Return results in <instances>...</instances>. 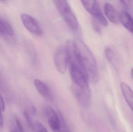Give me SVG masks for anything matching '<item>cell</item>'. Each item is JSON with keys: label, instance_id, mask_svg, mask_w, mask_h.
Wrapping results in <instances>:
<instances>
[{"label": "cell", "instance_id": "1", "mask_svg": "<svg viewBox=\"0 0 133 132\" xmlns=\"http://www.w3.org/2000/svg\"><path fill=\"white\" fill-rule=\"evenodd\" d=\"M77 63L83 71L88 81L94 83L99 79L97 65L95 58L86 44L80 40L73 42Z\"/></svg>", "mask_w": 133, "mask_h": 132}, {"label": "cell", "instance_id": "2", "mask_svg": "<svg viewBox=\"0 0 133 132\" xmlns=\"http://www.w3.org/2000/svg\"><path fill=\"white\" fill-rule=\"evenodd\" d=\"M54 3L60 14L69 28L76 29L78 27L77 18L66 1H54Z\"/></svg>", "mask_w": 133, "mask_h": 132}, {"label": "cell", "instance_id": "3", "mask_svg": "<svg viewBox=\"0 0 133 132\" xmlns=\"http://www.w3.org/2000/svg\"><path fill=\"white\" fill-rule=\"evenodd\" d=\"M68 65L72 84L80 88H89L88 80L79 65L75 62L69 63Z\"/></svg>", "mask_w": 133, "mask_h": 132}, {"label": "cell", "instance_id": "4", "mask_svg": "<svg viewBox=\"0 0 133 132\" xmlns=\"http://www.w3.org/2000/svg\"><path fill=\"white\" fill-rule=\"evenodd\" d=\"M55 64L60 73H64L68 65V56L66 46H61L58 48L54 55Z\"/></svg>", "mask_w": 133, "mask_h": 132}, {"label": "cell", "instance_id": "5", "mask_svg": "<svg viewBox=\"0 0 133 132\" xmlns=\"http://www.w3.org/2000/svg\"><path fill=\"white\" fill-rule=\"evenodd\" d=\"M23 24L30 33L36 36L41 35L43 30L37 21L31 15L23 13L21 15Z\"/></svg>", "mask_w": 133, "mask_h": 132}, {"label": "cell", "instance_id": "6", "mask_svg": "<svg viewBox=\"0 0 133 132\" xmlns=\"http://www.w3.org/2000/svg\"><path fill=\"white\" fill-rule=\"evenodd\" d=\"M71 90L75 97L82 106L89 107L91 102V94L90 88H80L72 84Z\"/></svg>", "mask_w": 133, "mask_h": 132}, {"label": "cell", "instance_id": "7", "mask_svg": "<svg viewBox=\"0 0 133 132\" xmlns=\"http://www.w3.org/2000/svg\"><path fill=\"white\" fill-rule=\"evenodd\" d=\"M44 111L49 126L52 131L60 129L61 127V122L58 113L49 106L45 108Z\"/></svg>", "mask_w": 133, "mask_h": 132}, {"label": "cell", "instance_id": "8", "mask_svg": "<svg viewBox=\"0 0 133 132\" xmlns=\"http://www.w3.org/2000/svg\"><path fill=\"white\" fill-rule=\"evenodd\" d=\"M34 85L39 93L47 100H52L53 97L49 88L44 83L38 79L34 80Z\"/></svg>", "mask_w": 133, "mask_h": 132}, {"label": "cell", "instance_id": "9", "mask_svg": "<svg viewBox=\"0 0 133 132\" xmlns=\"http://www.w3.org/2000/svg\"><path fill=\"white\" fill-rule=\"evenodd\" d=\"M104 11L108 18L109 21L115 24L119 22V15L113 5L109 3H106L104 5Z\"/></svg>", "mask_w": 133, "mask_h": 132}, {"label": "cell", "instance_id": "10", "mask_svg": "<svg viewBox=\"0 0 133 132\" xmlns=\"http://www.w3.org/2000/svg\"><path fill=\"white\" fill-rule=\"evenodd\" d=\"M121 88L123 97L131 110L133 111V91L131 88L124 82L121 83Z\"/></svg>", "mask_w": 133, "mask_h": 132}, {"label": "cell", "instance_id": "11", "mask_svg": "<svg viewBox=\"0 0 133 132\" xmlns=\"http://www.w3.org/2000/svg\"><path fill=\"white\" fill-rule=\"evenodd\" d=\"M119 18L123 26L133 34V17L123 11L120 13Z\"/></svg>", "mask_w": 133, "mask_h": 132}, {"label": "cell", "instance_id": "12", "mask_svg": "<svg viewBox=\"0 0 133 132\" xmlns=\"http://www.w3.org/2000/svg\"><path fill=\"white\" fill-rule=\"evenodd\" d=\"M0 34L6 36H12L14 34V30L8 21L0 17Z\"/></svg>", "mask_w": 133, "mask_h": 132}, {"label": "cell", "instance_id": "13", "mask_svg": "<svg viewBox=\"0 0 133 132\" xmlns=\"http://www.w3.org/2000/svg\"><path fill=\"white\" fill-rule=\"evenodd\" d=\"M81 2L86 10L93 16L100 10L97 1L83 0Z\"/></svg>", "mask_w": 133, "mask_h": 132}, {"label": "cell", "instance_id": "14", "mask_svg": "<svg viewBox=\"0 0 133 132\" xmlns=\"http://www.w3.org/2000/svg\"><path fill=\"white\" fill-rule=\"evenodd\" d=\"M24 115L29 126L32 129L34 130V124L32 120L29 112L27 111H25L24 112Z\"/></svg>", "mask_w": 133, "mask_h": 132}, {"label": "cell", "instance_id": "15", "mask_svg": "<svg viewBox=\"0 0 133 132\" xmlns=\"http://www.w3.org/2000/svg\"><path fill=\"white\" fill-rule=\"evenodd\" d=\"M34 130L37 132H48L43 124L39 122L34 123Z\"/></svg>", "mask_w": 133, "mask_h": 132}, {"label": "cell", "instance_id": "16", "mask_svg": "<svg viewBox=\"0 0 133 132\" xmlns=\"http://www.w3.org/2000/svg\"><path fill=\"white\" fill-rule=\"evenodd\" d=\"M105 55L106 58L109 61L111 62H112L114 58V53L112 52V50L110 48H108L105 49Z\"/></svg>", "mask_w": 133, "mask_h": 132}, {"label": "cell", "instance_id": "17", "mask_svg": "<svg viewBox=\"0 0 133 132\" xmlns=\"http://www.w3.org/2000/svg\"><path fill=\"white\" fill-rule=\"evenodd\" d=\"M99 24L100 23L94 18L93 19H92V24H93L94 29L97 33L100 34V33H101L102 30Z\"/></svg>", "mask_w": 133, "mask_h": 132}, {"label": "cell", "instance_id": "18", "mask_svg": "<svg viewBox=\"0 0 133 132\" xmlns=\"http://www.w3.org/2000/svg\"><path fill=\"white\" fill-rule=\"evenodd\" d=\"M15 122L17 129L16 131L18 132H24L23 127L20 121L18 119H16Z\"/></svg>", "mask_w": 133, "mask_h": 132}, {"label": "cell", "instance_id": "19", "mask_svg": "<svg viewBox=\"0 0 133 132\" xmlns=\"http://www.w3.org/2000/svg\"><path fill=\"white\" fill-rule=\"evenodd\" d=\"M5 109L4 102L2 96L0 94V109L2 111H4Z\"/></svg>", "mask_w": 133, "mask_h": 132}, {"label": "cell", "instance_id": "20", "mask_svg": "<svg viewBox=\"0 0 133 132\" xmlns=\"http://www.w3.org/2000/svg\"><path fill=\"white\" fill-rule=\"evenodd\" d=\"M2 111L0 109V128L3 126L4 124V120H3V116L2 114Z\"/></svg>", "mask_w": 133, "mask_h": 132}, {"label": "cell", "instance_id": "21", "mask_svg": "<svg viewBox=\"0 0 133 132\" xmlns=\"http://www.w3.org/2000/svg\"><path fill=\"white\" fill-rule=\"evenodd\" d=\"M131 75H132V77L133 79V68L131 70Z\"/></svg>", "mask_w": 133, "mask_h": 132}, {"label": "cell", "instance_id": "22", "mask_svg": "<svg viewBox=\"0 0 133 132\" xmlns=\"http://www.w3.org/2000/svg\"><path fill=\"white\" fill-rule=\"evenodd\" d=\"M11 132H18L17 131H16V130H13V131H12Z\"/></svg>", "mask_w": 133, "mask_h": 132}]
</instances>
